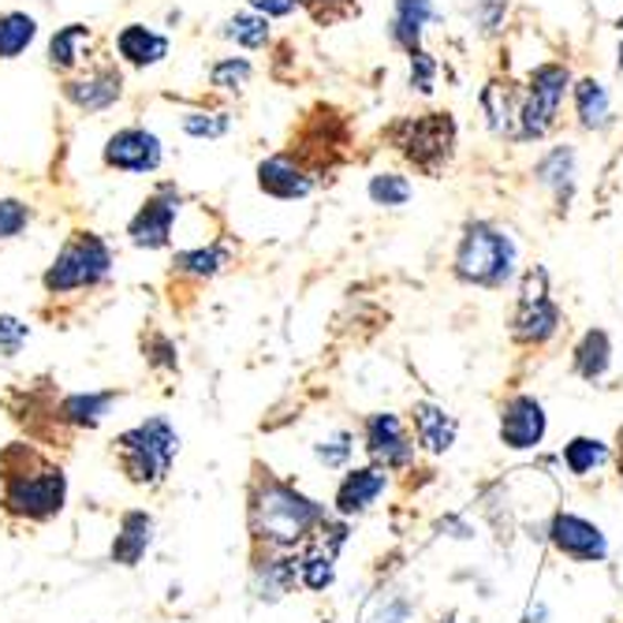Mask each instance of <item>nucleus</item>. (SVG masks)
<instances>
[{"instance_id": "obj_1", "label": "nucleus", "mask_w": 623, "mask_h": 623, "mask_svg": "<svg viewBox=\"0 0 623 623\" xmlns=\"http://www.w3.org/2000/svg\"><path fill=\"white\" fill-rule=\"evenodd\" d=\"M68 474L38 452V445L12 441L0 452V512L23 523H49L64 512Z\"/></svg>"}, {"instance_id": "obj_2", "label": "nucleus", "mask_w": 623, "mask_h": 623, "mask_svg": "<svg viewBox=\"0 0 623 623\" xmlns=\"http://www.w3.org/2000/svg\"><path fill=\"white\" fill-rule=\"evenodd\" d=\"M456 139H459V127H456L452 112H441V109L418 112V116H400L385 131L388 146L396 153H404V157L411 161L418 172H426V176H441L456 153Z\"/></svg>"}, {"instance_id": "obj_3", "label": "nucleus", "mask_w": 623, "mask_h": 623, "mask_svg": "<svg viewBox=\"0 0 623 623\" xmlns=\"http://www.w3.org/2000/svg\"><path fill=\"white\" fill-rule=\"evenodd\" d=\"M251 523L254 534L265 538L269 545H295L314 530V523H321V508L314 500H306L303 493H295L292 486L277 482V478H265L254 493L251 504Z\"/></svg>"}, {"instance_id": "obj_4", "label": "nucleus", "mask_w": 623, "mask_h": 623, "mask_svg": "<svg viewBox=\"0 0 623 623\" xmlns=\"http://www.w3.org/2000/svg\"><path fill=\"white\" fill-rule=\"evenodd\" d=\"M112 445H116L120 471L127 474L131 486H161L180 452V433L172 430L165 415H153L146 422L124 430Z\"/></svg>"}, {"instance_id": "obj_5", "label": "nucleus", "mask_w": 623, "mask_h": 623, "mask_svg": "<svg viewBox=\"0 0 623 623\" xmlns=\"http://www.w3.org/2000/svg\"><path fill=\"white\" fill-rule=\"evenodd\" d=\"M112 277V247L98 232L75 228L64 239V247L57 251V258L49 262V269L42 273V288L45 295H71V292H90L98 284H105Z\"/></svg>"}, {"instance_id": "obj_6", "label": "nucleus", "mask_w": 623, "mask_h": 623, "mask_svg": "<svg viewBox=\"0 0 623 623\" xmlns=\"http://www.w3.org/2000/svg\"><path fill=\"white\" fill-rule=\"evenodd\" d=\"M456 277L478 288H500L515 277V243L486 221L467 224L456 251Z\"/></svg>"}, {"instance_id": "obj_7", "label": "nucleus", "mask_w": 623, "mask_h": 623, "mask_svg": "<svg viewBox=\"0 0 623 623\" xmlns=\"http://www.w3.org/2000/svg\"><path fill=\"white\" fill-rule=\"evenodd\" d=\"M571 68L564 60H545L530 71L527 90H523V105H519V127H515V146L527 142H541L549 131L556 127V116L564 109V98H571Z\"/></svg>"}, {"instance_id": "obj_8", "label": "nucleus", "mask_w": 623, "mask_h": 623, "mask_svg": "<svg viewBox=\"0 0 623 623\" xmlns=\"http://www.w3.org/2000/svg\"><path fill=\"white\" fill-rule=\"evenodd\" d=\"M183 213V191L172 180L157 183L146 202L135 210V217L127 221V239L139 251H165L176 232V221Z\"/></svg>"}, {"instance_id": "obj_9", "label": "nucleus", "mask_w": 623, "mask_h": 623, "mask_svg": "<svg viewBox=\"0 0 623 623\" xmlns=\"http://www.w3.org/2000/svg\"><path fill=\"white\" fill-rule=\"evenodd\" d=\"M101 165L120 176H153L165 165V146L146 124L116 127L101 146Z\"/></svg>"}, {"instance_id": "obj_10", "label": "nucleus", "mask_w": 623, "mask_h": 623, "mask_svg": "<svg viewBox=\"0 0 623 623\" xmlns=\"http://www.w3.org/2000/svg\"><path fill=\"white\" fill-rule=\"evenodd\" d=\"M60 98L71 109L86 112V116L109 112L124 98V71H120L116 60H94V64H86L83 71H75L60 83Z\"/></svg>"}, {"instance_id": "obj_11", "label": "nucleus", "mask_w": 623, "mask_h": 623, "mask_svg": "<svg viewBox=\"0 0 623 623\" xmlns=\"http://www.w3.org/2000/svg\"><path fill=\"white\" fill-rule=\"evenodd\" d=\"M254 176H258V191L277 202H299L314 191V183H318L314 180L318 172L310 165H303L292 150L269 153L265 161H258V172H254Z\"/></svg>"}, {"instance_id": "obj_12", "label": "nucleus", "mask_w": 623, "mask_h": 623, "mask_svg": "<svg viewBox=\"0 0 623 623\" xmlns=\"http://www.w3.org/2000/svg\"><path fill=\"white\" fill-rule=\"evenodd\" d=\"M437 23L433 0H392V19H388V42L400 49L404 57L422 53L426 27Z\"/></svg>"}, {"instance_id": "obj_13", "label": "nucleus", "mask_w": 623, "mask_h": 623, "mask_svg": "<svg viewBox=\"0 0 623 623\" xmlns=\"http://www.w3.org/2000/svg\"><path fill=\"white\" fill-rule=\"evenodd\" d=\"M116 60L120 64H127L131 71H146V68H157L161 60L168 57V34H161V30H153L146 23H127L116 30Z\"/></svg>"}, {"instance_id": "obj_14", "label": "nucleus", "mask_w": 623, "mask_h": 623, "mask_svg": "<svg viewBox=\"0 0 623 623\" xmlns=\"http://www.w3.org/2000/svg\"><path fill=\"white\" fill-rule=\"evenodd\" d=\"M90 45H94V27L86 23H64L57 27V34L49 38V68L57 71V75H75V71H83V64H94V53H90Z\"/></svg>"}, {"instance_id": "obj_15", "label": "nucleus", "mask_w": 623, "mask_h": 623, "mask_svg": "<svg viewBox=\"0 0 623 623\" xmlns=\"http://www.w3.org/2000/svg\"><path fill=\"white\" fill-rule=\"evenodd\" d=\"M478 105H482L486 127L493 131L497 139H515L519 127V105H523V90H515L508 79H489L478 94Z\"/></svg>"}, {"instance_id": "obj_16", "label": "nucleus", "mask_w": 623, "mask_h": 623, "mask_svg": "<svg viewBox=\"0 0 623 623\" xmlns=\"http://www.w3.org/2000/svg\"><path fill=\"white\" fill-rule=\"evenodd\" d=\"M116 400L120 392H112V388H105V392H68L57 400V418L68 430H98Z\"/></svg>"}, {"instance_id": "obj_17", "label": "nucleus", "mask_w": 623, "mask_h": 623, "mask_svg": "<svg viewBox=\"0 0 623 623\" xmlns=\"http://www.w3.org/2000/svg\"><path fill=\"white\" fill-rule=\"evenodd\" d=\"M553 545L564 556H575V560H605V553H609L605 534H601L594 523L579 519V515H556Z\"/></svg>"}, {"instance_id": "obj_18", "label": "nucleus", "mask_w": 623, "mask_h": 623, "mask_svg": "<svg viewBox=\"0 0 623 623\" xmlns=\"http://www.w3.org/2000/svg\"><path fill=\"white\" fill-rule=\"evenodd\" d=\"M571 101H575V116H579V127L582 131H609L616 124V116H612V98H609V86L601 83V79L586 75V79H575L571 83Z\"/></svg>"}, {"instance_id": "obj_19", "label": "nucleus", "mask_w": 623, "mask_h": 623, "mask_svg": "<svg viewBox=\"0 0 623 623\" xmlns=\"http://www.w3.org/2000/svg\"><path fill=\"white\" fill-rule=\"evenodd\" d=\"M153 541V515H146L142 508H131V512L120 515L116 527V541H112V564L120 568H135L142 556H146Z\"/></svg>"}, {"instance_id": "obj_20", "label": "nucleus", "mask_w": 623, "mask_h": 623, "mask_svg": "<svg viewBox=\"0 0 623 623\" xmlns=\"http://www.w3.org/2000/svg\"><path fill=\"white\" fill-rule=\"evenodd\" d=\"M541 433H545V415L530 396H519L508 404L504 418H500V441L508 448H534Z\"/></svg>"}, {"instance_id": "obj_21", "label": "nucleus", "mask_w": 623, "mask_h": 623, "mask_svg": "<svg viewBox=\"0 0 623 623\" xmlns=\"http://www.w3.org/2000/svg\"><path fill=\"white\" fill-rule=\"evenodd\" d=\"M366 445L377 459H385V467H400L411 459V445L404 437V426L396 415H374L366 422Z\"/></svg>"}, {"instance_id": "obj_22", "label": "nucleus", "mask_w": 623, "mask_h": 623, "mask_svg": "<svg viewBox=\"0 0 623 623\" xmlns=\"http://www.w3.org/2000/svg\"><path fill=\"white\" fill-rule=\"evenodd\" d=\"M534 180L541 187L553 191L556 202H568L571 191H575V146H571V142H560V146L549 150L534 165Z\"/></svg>"}, {"instance_id": "obj_23", "label": "nucleus", "mask_w": 623, "mask_h": 623, "mask_svg": "<svg viewBox=\"0 0 623 623\" xmlns=\"http://www.w3.org/2000/svg\"><path fill=\"white\" fill-rule=\"evenodd\" d=\"M228 262H232L228 243L213 239V243H206V247L176 251V258H172V273H180V277H191V280H210V277H217V273Z\"/></svg>"}, {"instance_id": "obj_24", "label": "nucleus", "mask_w": 623, "mask_h": 623, "mask_svg": "<svg viewBox=\"0 0 623 623\" xmlns=\"http://www.w3.org/2000/svg\"><path fill=\"white\" fill-rule=\"evenodd\" d=\"M556 325H560V310L549 295L519 303V314H515V336L519 340H534V344L549 340V336L556 333Z\"/></svg>"}, {"instance_id": "obj_25", "label": "nucleus", "mask_w": 623, "mask_h": 623, "mask_svg": "<svg viewBox=\"0 0 623 623\" xmlns=\"http://www.w3.org/2000/svg\"><path fill=\"white\" fill-rule=\"evenodd\" d=\"M221 38L224 42H232V45H239V49H251V53H258V49H265L273 42V30H269V19L258 16V12H236V16H228L221 23Z\"/></svg>"}, {"instance_id": "obj_26", "label": "nucleus", "mask_w": 623, "mask_h": 623, "mask_svg": "<svg viewBox=\"0 0 623 623\" xmlns=\"http://www.w3.org/2000/svg\"><path fill=\"white\" fill-rule=\"evenodd\" d=\"M381 489H385V474L381 471H355V474L344 478L340 493H336V508H340L344 515L362 512V508L374 504Z\"/></svg>"}, {"instance_id": "obj_27", "label": "nucleus", "mask_w": 623, "mask_h": 623, "mask_svg": "<svg viewBox=\"0 0 623 623\" xmlns=\"http://www.w3.org/2000/svg\"><path fill=\"white\" fill-rule=\"evenodd\" d=\"M38 38V19L27 12H0V60L23 57Z\"/></svg>"}, {"instance_id": "obj_28", "label": "nucleus", "mask_w": 623, "mask_h": 623, "mask_svg": "<svg viewBox=\"0 0 623 623\" xmlns=\"http://www.w3.org/2000/svg\"><path fill=\"white\" fill-rule=\"evenodd\" d=\"M180 127L187 139L198 142H217L232 131V116L224 109H187L180 116Z\"/></svg>"}, {"instance_id": "obj_29", "label": "nucleus", "mask_w": 623, "mask_h": 623, "mask_svg": "<svg viewBox=\"0 0 623 623\" xmlns=\"http://www.w3.org/2000/svg\"><path fill=\"white\" fill-rule=\"evenodd\" d=\"M254 79V64L247 57H221L210 64V86L217 94H243Z\"/></svg>"}, {"instance_id": "obj_30", "label": "nucleus", "mask_w": 623, "mask_h": 623, "mask_svg": "<svg viewBox=\"0 0 623 623\" xmlns=\"http://www.w3.org/2000/svg\"><path fill=\"white\" fill-rule=\"evenodd\" d=\"M415 418H418V437H422V445L430 448V452H445V448L452 445L456 422L441 411V407L422 404V407L415 411Z\"/></svg>"}, {"instance_id": "obj_31", "label": "nucleus", "mask_w": 623, "mask_h": 623, "mask_svg": "<svg viewBox=\"0 0 623 623\" xmlns=\"http://www.w3.org/2000/svg\"><path fill=\"white\" fill-rule=\"evenodd\" d=\"M366 194H370L374 206L400 210V206H407V202L415 198V187H411V180L400 176V172H377V176H370V187H366Z\"/></svg>"}, {"instance_id": "obj_32", "label": "nucleus", "mask_w": 623, "mask_h": 623, "mask_svg": "<svg viewBox=\"0 0 623 623\" xmlns=\"http://www.w3.org/2000/svg\"><path fill=\"white\" fill-rule=\"evenodd\" d=\"M295 560H265L258 568V598L277 601L295 586Z\"/></svg>"}, {"instance_id": "obj_33", "label": "nucleus", "mask_w": 623, "mask_h": 623, "mask_svg": "<svg viewBox=\"0 0 623 623\" xmlns=\"http://www.w3.org/2000/svg\"><path fill=\"white\" fill-rule=\"evenodd\" d=\"M30 221H34V206L27 198H12V194L0 198V243L19 239L30 228Z\"/></svg>"}, {"instance_id": "obj_34", "label": "nucleus", "mask_w": 623, "mask_h": 623, "mask_svg": "<svg viewBox=\"0 0 623 623\" xmlns=\"http://www.w3.org/2000/svg\"><path fill=\"white\" fill-rule=\"evenodd\" d=\"M437 75H441V60H437L430 49H422V53L407 57V86L415 90V94L430 98L437 90Z\"/></svg>"}, {"instance_id": "obj_35", "label": "nucleus", "mask_w": 623, "mask_h": 623, "mask_svg": "<svg viewBox=\"0 0 623 623\" xmlns=\"http://www.w3.org/2000/svg\"><path fill=\"white\" fill-rule=\"evenodd\" d=\"M508 4L512 0H471V23L482 38H500L508 23Z\"/></svg>"}, {"instance_id": "obj_36", "label": "nucleus", "mask_w": 623, "mask_h": 623, "mask_svg": "<svg viewBox=\"0 0 623 623\" xmlns=\"http://www.w3.org/2000/svg\"><path fill=\"white\" fill-rule=\"evenodd\" d=\"M605 366H609V336L594 329L582 336V344H579V370L586 377H601Z\"/></svg>"}, {"instance_id": "obj_37", "label": "nucleus", "mask_w": 623, "mask_h": 623, "mask_svg": "<svg viewBox=\"0 0 623 623\" xmlns=\"http://www.w3.org/2000/svg\"><path fill=\"white\" fill-rule=\"evenodd\" d=\"M605 445L601 441H590V437H579V441H571L568 445V452H564V463L571 467L575 474H586V471H594V467L605 463Z\"/></svg>"}, {"instance_id": "obj_38", "label": "nucleus", "mask_w": 623, "mask_h": 623, "mask_svg": "<svg viewBox=\"0 0 623 623\" xmlns=\"http://www.w3.org/2000/svg\"><path fill=\"white\" fill-rule=\"evenodd\" d=\"M142 359H146L153 370H176V366H180V359H176V344H172L165 333L142 336Z\"/></svg>"}, {"instance_id": "obj_39", "label": "nucleus", "mask_w": 623, "mask_h": 623, "mask_svg": "<svg viewBox=\"0 0 623 623\" xmlns=\"http://www.w3.org/2000/svg\"><path fill=\"white\" fill-rule=\"evenodd\" d=\"M27 340H30V325L23 318H12V314H0V355L16 359L19 347Z\"/></svg>"}, {"instance_id": "obj_40", "label": "nucleus", "mask_w": 623, "mask_h": 623, "mask_svg": "<svg viewBox=\"0 0 623 623\" xmlns=\"http://www.w3.org/2000/svg\"><path fill=\"white\" fill-rule=\"evenodd\" d=\"M299 8L314 23H336L355 12V0H299Z\"/></svg>"}, {"instance_id": "obj_41", "label": "nucleus", "mask_w": 623, "mask_h": 623, "mask_svg": "<svg viewBox=\"0 0 623 623\" xmlns=\"http://www.w3.org/2000/svg\"><path fill=\"white\" fill-rule=\"evenodd\" d=\"M366 623H411V605L404 598H377L366 612Z\"/></svg>"}, {"instance_id": "obj_42", "label": "nucleus", "mask_w": 623, "mask_h": 623, "mask_svg": "<svg viewBox=\"0 0 623 623\" xmlns=\"http://www.w3.org/2000/svg\"><path fill=\"white\" fill-rule=\"evenodd\" d=\"M299 575H303V582L310 590H325L333 582V556H321V553L303 556L299 560Z\"/></svg>"}, {"instance_id": "obj_43", "label": "nucleus", "mask_w": 623, "mask_h": 623, "mask_svg": "<svg viewBox=\"0 0 623 623\" xmlns=\"http://www.w3.org/2000/svg\"><path fill=\"white\" fill-rule=\"evenodd\" d=\"M247 8L265 19H292L299 12V0H247Z\"/></svg>"}, {"instance_id": "obj_44", "label": "nucleus", "mask_w": 623, "mask_h": 623, "mask_svg": "<svg viewBox=\"0 0 623 623\" xmlns=\"http://www.w3.org/2000/svg\"><path fill=\"white\" fill-rule=\"evenodd\" d=\"M347 452H351V445H347L344 433L336 437V441H329V445H318V459H321L325 467H340L344 459H347Z\"/></svg>"}, {"instance_id": "obj_45", "label": "nucleus", "mask_w": 623, "mask_h": 623, "mask_svg": "<svg viewBox=\"0 0 623 623\" xmlns=\"http://www.w3.org/2000/svg\"><path fill=\"white\" fill-rule=\"evenodd\" d=\"M616 68L623 71V42H620V60H616Z\"/></svg>"}, {"instance_id": "obj_46", "label": "nucleus", "mask_w": 623, "mask_h": 623, "mask_svg": "<svg viewBox=\"0 0 623 623\" xmlns=\"http://www.w3.org/2000/svg\"><path fill=\"white\" fill-rule=\"evenodd\" d=\"M616 27H620V30H623V16H620V19H616Z\"/></svg>"}, {"instance_id": "obj_47", "label": "nucleus", "mask_w": 623, "mask_h": 623, "mask_svg": "<svg viewBox=\"0 0 623 623\" xmlns=\"http://www.w3.org/2000/svg\"><path fill=\"white\" fill-rule=\"evenodd\" d=\"M448 623H452V620H448Z\"/></svg>"}]
</instances>
